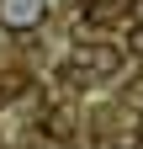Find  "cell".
Here are the masks:
<instances>
[{
	"label": "cell",
	"instance_id": "cell-1",
	"mask_svg": "<svg viewBox=\"0 0 143 149\" xmlns=\"http://www.w3.org/2000/svg\"><path fill=\"white\" fill-rule=\"evenodd\" d=\"M80 69L96 74V80H106V74L122 69V48H117V43H85V48H80Z\"/></svg>",
	"mask_w": 143,
	"mask_h": 149
},
{
	"label": "cell",
	"instance_id": "cell-3",
	"mask_svg": "<svg viewBox=\"0 0 143 149\" xmlns=\"http://www.w3.org/2000/svg\"><path fill=\"white\" fill-rule=\"evenodd\" d=\"M127 48H133L138 59H143V27H127Z\"/></svg>",
	"mask_w": 143,
	"mask_h": 149
},
{
	"label": "cell",
	"instance_id": "cell-4",
	"mask_svg": "<svg viewBox=\"0 0 143 149\" xmlns=\"http://www.w3.org/2000/svg\"><path fill=\"white\" fill-rule=\"evenodd\" d=\"M127 27H143V0H133V6H127Z\"/></svg>",
	"mask_w": 143,
	"mask_h": 149
},
{
	"label": "cell",
	"instance_id": "cell-2",
	"mask_svg": "<svg viewBox=\"0 0 143 149\" xmlns=\"http://www.w3.org/2000/svg\"><path fill=\"white\" fill-rule=\"evenodd\" d=\"M43 11H48V0H6L0 6V22L6 27H37Z\"/></svg>",
	"mask_w": 143,
	"mask_h": 149
}]
</instances>
